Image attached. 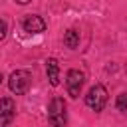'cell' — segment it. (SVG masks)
<instances>
[{"label": "cell", "mask_w": 127, "mask_h": 127, "mask_svg": "<svg viewBox=\"0 0 127 127\" xmlns=\"http://www.w3.org/2000/svg\"><path fill=\"white\" fill-rule=\"evenodd\" d=\"M48 123L52 127L67 125V103L64 97H52L48 103Z\"/></svg>", "instance_id": "1"}, {"label": "cell", "mask_w": 127, "mask_h": 127, "mask_svg": "<svg viewBox=\"0 0 127 127\" xmlns=\"http://www.w3.org/2000/svg\"><path fill=\"white\" fill-rule=\"evenodd\" d=\"M107 101H109V93H107L105 85H101V83L91 85L89 91L85 93V105H87L91 111H95V113H101V111L105 109Z\"/></svg>", "instance_id": "2"}, {"label": "cell", "mask_w": 127, "mask_h": 127, "mask_svg": "<svg viewBox=\"0 0 127 127\" xmlns=\"http://www.w3.org/2000/svg\"><path fill=\"white\" fill-rule=\"evenodd\" d=\"M32 83V71L30 69H14L8 77V87L14 95H24L30 89Z\"/></svg>", "instance_id": "3"}, {"label": "cell", "mask_w": 127, "mask_h": 127, "mask_svg": "<svg viewBox=\"0 0 127 127\" xmlns=\"http://www.w3.org/2000/svg\"><path fill=\"white\" fill-rule=\"evenodd\" d=\"M83 83H85V73L83 71H79L75 67H71V69L65 71V89H67V95L71 99H77L79 97Z\"/></svg>", "instance_id": "4"}, {"label": "cell", "mask_w": 127, "mask_h": 127, "mask_svg": "<svg viewBox=\"0 0 127 127\" xmlns=\"http://www.w3.org/2000/svg\"><path fill=\"white\" fill-rule=\"evenodd\" d=\"M46 28H48L46 20L38 14H28L22 18V30L26 34H42V32H46Z\"/></svg>", "instance_id": "5"}, {"label": "cell", "mask_w": 127, "mask_h": 127, "mask_svg": "<svg viewBox=\"0 0 127 127\" xmlns=\"http://www.w3.org/2000/svg\"><path fill=\"white\" fill-rule=\"evenodd\" d=\"M16 117V103L12 97L0 99V127H10Z\"/></svg>", "instance_id": "6"}, {"label": "cell", "mask_w": 127, "mask_h": 127, "mask_svg": "<svg viewBox=\"0 0 127 127\" xmlns=\"http://www.w3.org/2000/svg\"><path fill=\"white\" fill-rule=\"evenodd\" d=\"M46 75H48L52 87L60 85V62L56 58H48L46 60Z\"/></svg>", "instance_id": "7"}, {"label": "cell", "mask_w": 127, "mask_h": 127, "mask_svg": "<svg viewBox=\"0 0 127 127\" xmlns=\"http://www.w3.org/2000/svg\"><path fill=\"white\" fill-rule=\"evenodd\" d=\"M64 44L69 48V50H75L79 46V32L75 28H69L65 34H64Z\"/></svg>", "instance_id": "8"}, {"label": "cell", "mask_w": 127, "mask_h": 127, "mask_svg": "<svg viewBox=\"0 0 127 127\" xmlns=\"http://www.w3.org/2000/svg\"><path fill=\"white\" fill-rule=\"evenodd\" d=\"M115 109L119 113H127V91H121L115 99Z\"/></svg>", "instance_id": "9"}, {"label": "cell", "mask_w": 127, "mask_h": 127, "mask_svg": "<svg viewBox=\"0 0 127 127\" xmlns=\"http://www.w3.org/2000/svg\"><path fill=\"white\" fill-rule=\"evenodd\" d=\"M6 36H8V24H6V20L0 18V42L6 40Z\"/></svg>", "instance_id": "10"}, {"label": "cell", "mask_w": 127, "mask_h": 127, "mask_svg": "<svg viewBox=\"0 0 127 127\" xmlns=\"http://www.w3.org/2000/svg\"><path fill=\"white\" fill-rule=\"evenodd\" d=\"M12 2H16V4H20V6H26V4H30L32 0H12Z\"/></svg>", "instance_id": "11"}, {"label": "cell", "mask_w": 127, "mask_h": 127, "mask_svg": "<svg viewBox=\"0 0 127 127\" xmlns=\"http://www.w3.org/2000/svg\"><path fill=\"white\" fill-rule=\"evenodd\" d=\"M2 81H4V75H2V71H0V83H2Z\"/></svg>", "instance_id": "12"}]
</instances>
